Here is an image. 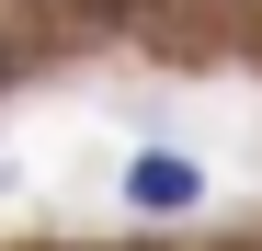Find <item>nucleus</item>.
Segmentation results:
<instances>
[{"mask_svg":"<svg viewBox=\"0 0 262 251\" xmlns=\"http://www.w3.org/2000/svg\"><path fill=\"white\" fill-rule=\"evenodd\" d=\"M194 194H205V172L171 160V149H148L137 172H125V205H148V217H171V205H194Z\"/></svg>","mask_w":262,"mask_h":251,"instance_id":"obj_1","label":"nucleus"},{"mask_svg":"<svg viewBox=\"0 0 262 251\" xmlns=\"http://www.w3.org/2000/svg\"><path fill=\"white\" fill-rule=\"evenodd\" d=\"M0 80H12V46H0Z\"/></svg>","mask_w":262,"mask_h":251,"instance_id":"obj_2","label":"nucleus"}]
</instances>
